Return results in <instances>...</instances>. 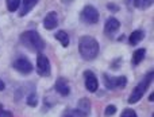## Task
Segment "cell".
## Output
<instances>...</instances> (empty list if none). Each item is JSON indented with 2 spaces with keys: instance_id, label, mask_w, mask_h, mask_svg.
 I'll use <instances>...</instances> for the list:
<instances>
[{
  "instance_id": "cell-16",
  "label": "cell",
  "mask_w": 154,
  "mask_h": 117,
  "mask_svg": "<svg viewBox=\"0 0 154 117\" xmlns=\"http://www.w3.org/2000/svg\"><path fill=\"white\" fill-rule=\"evenodd\" d=\"M145 54H146V50H145V48H138V50L133 54V61L131 62H133L134 66H137V65L145 58Z\"/></svg>"
},
{
  "instance_id": "cell-5",
  "label": "cell",
  "mask_w": 154,
  "mask_h": 117,
  "mask_svg": "<svg viewBox=\"0 0 154 117\" xmlns=\"http://www.w3.org/2000/svg\"><path fill=\"white\" fill-rule=\"evenodd\" d=\"M81 20L88 24H95L99 22V12L93 5H87L84 7L81 12Z\"/></svg>"
},
{
  "instance_id": "cell-6",
  "label": "cell",
  "mask_w": 154,
  "mask_h": 117,
  "mask_svg": "<svg viewBox=\"0 0 154 117\" xmlns=\"http://www.w3.org/2000/svg\"><path fill=\"white\" fill-rule=\"evenodd\" d=\"M37 72L42 77H46V75L50 74V62H49V58L42 55V54H39L37 58Z\"/></svg>"
},
{
  "instance_id": "cell-26",
  "label": "cell",
  "mask_w": 154,
  "mask_h": 117,
  "mask_svg": "<svg viewBox=\"0 0 154 117\" xmlns=\"http://www.w3.org/2000/svg\"><path fill=\"white\" fill-rule=\"evenodd\" d=\"M4 88H5L4 82H3V81H2V80H0V92H2V90H4Z\"/></svg>"
},
{
  "instance_id": "cell-10",
  "label": "cell",
  "mask_w": 154,
  "mask_h": 117,
  "mask_svg": "<svg viewBox=\"0 0 154 117\" xmlns=\"http://www.w3.org/2000/svg\"><path fill=\"white\" fill-rule=\"evenodd\" d=\"M54 88H56V90L58 92L61 96H68V94L70 93L69 83H68V81L65 80V78H58V80L56 81V85H54Z\"/></svg>"
},
{
  "instance_id": "cell-23",
  "label": "cell",
  "mask_w": 154,
  "mask_h": 117,
  "mask_svg": "<svg viewBox=\"0 0 154 117\" xmlns=\"http://www.w3.org/2000/svg\"><path fill=\"white\" fill-rule=\"evenodd\" d=\"M0 117H12V115H11L10 112H7V110L0 105Z\"/></svg>"
},
{
  "instance_id": "cell-20",
  "label": "cell",
  "mask_w": 154,
  "mask_h": 117,
  "mask_svg": "<svg viewBox=\"0 0 154 117\" xmlns=\"http://www.w3.org/2000/svg\"><path fill=\"white\" fill-rule=\"evenodd\" d=\"M26 101H27V104H29L30 107H35V105L38 104L37 94H35V93H31V94H29V96H27V98H26Z\"/></svg>"
},
{
  "instance_id": "cell-1",
  "label": "cell",
  "mask_w": 154,
  "mask_h": 117,
  "mask_svg": "<svg viewBox=\"0 0 154 117\" xmlns=\"http://www.w3.org/2000/svg\"><path fill=\"white\" fill-rule=\"evenodd\" d=\"M79 51L87 61L95 59L99 54V43L93 37H82L79 42Z\"/></svg>"
},
{
  "instance_id": "cell-14",
  "label": "cell",
  "mask_w": 154,
  "mask_h": 117,
  "mask_svg": "<svg viewBox=\"0 0 154 117\" xmlns=\"http://www.w3.org/2000/svg\"><path fill=\"white\" fill-rule=\"evenodd\" d=\"M88 115L84 112H81V110L77 108V109H66L64 110V113H62L61 117H87Z\"/></svg>"
},
{
  "instance_id": "cell-11",
  "label": "cell",
  "mask_w": 154,
  "mask_h": 117,
  "mask_svg": "<svg viewBox=\"0 0 154 117\" xmlns=\"http://www.w3.org/2000/svg\"><path fill=\"white\" fill-rule=\"evenodd\" d=\"M58 24V18H57L56 12H50L46 15V18L43 19V26H45L46 30H53L57 27Z\"/></svg>"
},
{
  "instance_id": "cell-22",
  "label": "cell",
  "mask_w": 154,
  "mask_h": 117,
  "mask_svg": "<svg viewBox=\"0 0 154 117\" xmlns=\"http://www.w3.org/2000/svg\"><path fill=\"white\" fill-rule=\"evenodd\" d=\"M120 117H138V116H137L135 110H133V109H126L125 112L122 113V116H120Z\"/></svg>"
},
{
  "instance_id": "cell-21",
  "label": "cell",
  "mask_w": 154,
  "mask_h": 117,
  "mask_svg": "<svg viewBox=\"0 0 154 117\" xmlns=\"http://www.w3.org/2000/svg\"><path fill=\"white\" fill-rule=\"evenodd\" d=\"M115 112H116V107H115V105H108V107L106 108V110H104V115L112 116V115H115Z\"/></svg>"
},
{
  "instance_id": "cell-4",
  "label": "cell",
  "mask_w": 154,
  "mask_h": 117,
  "mask_svg": "<svg viewBox=\"0 0 154 117\" xmlns=\"http://www.w3.org/2000/svg\"><path fill=\"white\" fill-rule=\"evenodd\" d=\"M104 83L107 89L115 90V89H123L127 83V78L125 75L122 77H111V75H104Z\"/></svg>"
},
{
  "instance_id": "cell-15",
  "label": "cell",
  "mask_w": 154,
  "mask_h": 117,
  "mask_svg": "<svg viewBox=\"0 0 154 117\" xmlns=\"http://www.w3.org/2000/svg\"><path fill=\"white\" fill-rule=\"evenodd\" d=\"M56 39L60 40V43H61L64 47H68V46H69V37H68V32L62 31V30L58 32H56Z\"/></svg>"
},
{
  "instance_id": "cell-2",
  "label": "cell",
  "mask_w": 154,
  "mask_h": 117,
  "mask_svg": "<svg viewBox=\"0 0 154 117\" xmlns=\"http://www.w3.org/2000/svg\"><path fill=\"white\" fill-rule=\"evenodd\" d=\"M153 78H154V72H150L145 75L143 80H142L141 82L135 86V89L131 92L130 97H128V104H137V102L143 97V94L146 93V90L149 89V86L152 85Z\"/></svg>"
},
{
  "instance_id": "cell-12",
  "label": "cell",
  "mask_w": 154,
  "mask_h": 117,
  "mask_svg": "<svg viewBox=\"0 0 154 117\" xmlns=\"http://www.w3.org/2000/svg\"><path fill=\"white\" fill-rule=\"evenodd\" d=\"M38 0H22V11L19 15L20 16H24L27 15V13L31 11V8L34 7V5H37Z\"/></svg>"
},
{
  "instance_id": "cell-27",
  "label": "cell",
  "mask_w": 154,
  "mask_h": 117,
  "mask_svg": "<svg viewBox=\"0 0 154 117\" xmlns=\"http://www.w3.org/2000/svg\"><path fill=\"white\" fill-rule=\"evenodd\" d=\"M149 100H150V101H153V100H154V93H152V94H150V97H149Z\"/></svg>"
},
{
  "instance_id": "cell-7",
  "label": "cell",
  "mask_w": 154,
  "mask_h": 117,
  "mask_svg": "<svg viewBox=\"0 0 154 117\" xmlns=\"http://www.w3.org/2000/svg\"><path fill=\"white\" fill-rule=\"evenodd\" d=\"M12 67L15 70H18L19 73H22V74H29V73L32 72L31 62H30L29 59H26V58H18L16 61H14Z\"/></svg>"
},
{
  "instance_id": "cell-25",
  "label": "cell",
  "mask_w": 154,
  "mask_h": 117,
  "mask_svg": "<svg viewBox=\"0 0 154 117\" xmlns=\"http://www.w3.org/2000/svg\"><path fill=\"white\" fill-rule=\"evenodd\" d=\"M107 7H108V8H109V10H114V11H118V7H116V5H115V4H108V5H107Z\"/></svg>"
},
{
  "instance_id": "cell-19",
  "label": "cell",
  "mask_w": 154,
  "mask_h": 117,
  "mask_svg": "<svg viewBox=\"0 0 154 117\" xmlns=\"http://www.w3.org/2000/svg\"><path fill=\"white\" fill-rule=\"evenodd\" d=\"M5 1H7L8 11H11V12H14V11L18 10L19 4H20V0H5Z\"/></svg>"
},
{
  "instance_id": "cell-18",
  "label": "cell",
  "mask_w": 154,
  "mask_h": 117,
  "mask_svg": "<svg viewBox=\"0 0 154 117\" xmlns=\"http://www.w3.org/2000/svg\"><path fill=\"white\" fill-rule=\"evenodd\" d=\"M79 109L81 110V112H84V113H87V115H88V112L91 110L89 101H88V100H81V101L79 102Z\"/></svg>"
},
{
  "instance_id": "cell-3",
  "label": "cell",
  "mask_w": 154,
  "mask_h": 117,
  "mask_svg": "<svg viewBox=\"0 0 154 117\" xmlns=\"http://www.w3.org/2000/svg\"><path fill=\"white\" fill-rule=\"evenodd\" d=\"M20 42L23 43L26 47H29L32 51H42L45 48V43L41 35L37 31H26L20 35Z\"/></svg>"
},
{
  "instance_id": "cell-8",
  "label": "cell",
  "mask_w": 154,
  "mask_h": 117,
  "mask_svg": "<svg viewBox=\"0 0 154 117\" xmlns=\"http://www.w3.org/2000/svg\"><path fill=\"white\" fill-rule=\"evenodd\" d=\"M84 78H85V88H87L88 92H96L97 90V86H99V82H97V78L96 75L93 74L92 72L87 70L84 73Z\"/></svg>"
},
{
  "instance_id": "cell-17",
  "label": "cell",
  "mask_w": 154,
  "mask_h": 117,
  "mask_svg": "<svg viewBox=\"0 0 154 117\" xmlns=\"http://www.w3.org/2000/svg\"><path fill=\"white\" fill-rule=\"evenodd\" d=\"M153 1L154 0H134V5L141 10H145V8H149L153 4Z\"/></svg>"
},
{
  "instance_id": "cell-24",
  "label": "cell",
  "mask_w": 154,
  "mask_h": 117,
  "mask_svg": "<svg viewBox=\"0 0 154 117\" xmlns=\"http://www.w3.org/2000/svg\"><path fill=\"white\" fill-rule=\"evenodd\" d=\"M126 4H127L128 10H131V8H133V5H134V0H126Z\"/></svg>"
},
{
  "instance_id": "cell-9",
  "label": "cell",
  "mask_w": 154,
  "mask_h": 117,
  "mask_svg": "<svg viewBox=\"0 0 154 117\" xmlns=\"http://www.w3.org/2000/svg\"><path fill=\"white\" fill-rule=\"evenodd\" d=\"M119 27L120 23L116 18H108L106 22V26H104V32H106L107 37H112L119 30Z\"/></svg>"
},
{
  "instance_id": "cell-13",
  "label": "cell",
  "mask_w": 154,
  "mask_h": 117,
  "mask_svg": "<svg viewBox=\"0 0 154 117\" xmlns=\"http://www.w3.org/2000/svg\"><path fill=\"white\" fill-rule=\"evenodd\" d=\"M143 37H145L143 31H141V30H135V31L131 32L130 38H128V42H130V45H133V46L138 45V43L143 39Z\"/></svg>"
}]
</instances>
